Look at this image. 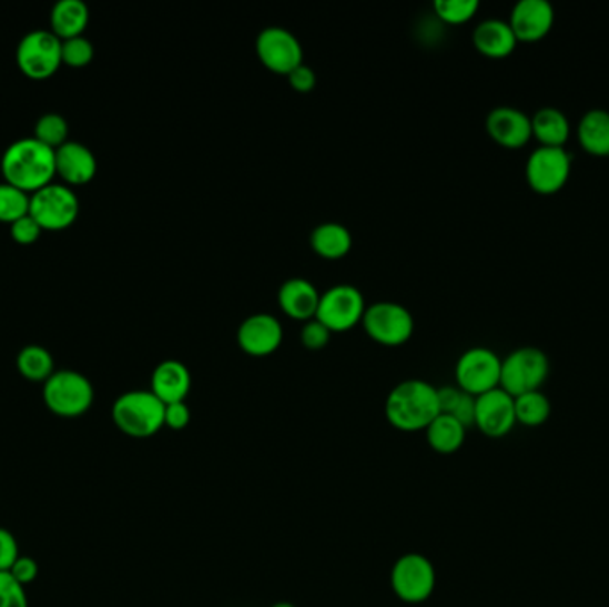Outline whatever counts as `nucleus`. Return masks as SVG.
Instances as JSON below:
<instances>
[{
    "instance_id": "c756f323",
    "label": "nucleus",
    "mask_w": 609,
    "mask_h": 607,
    "mask_svg": "<svg viewBox=\"0 0 609 607\" xmlns=\"http://www.w3.org/2000/svg\"><path fill=\"white\" fill-rule=\"evenodd\" d=\"M478 0H435L434 11L440 22L447 26H461L478 13Z\"/></svg>"
},
{
    "instance_id": "20e7f679",
    "label": "nucleus",
    "mask_w": 609,
    "mask_h": 607,
    "mask_svg": "<svg viewBox=\"0 0 609 607\" xmlns=\"http://www.w3.org/2000/svg\"><path fill=\"white\" fill-rule=\"evenodd\" d=\"M43 401L58 417L75 418L90 412L95 391L84 374L61 370L43 383Z\"/></svg>"
},
{
    "instance_id": "393cba45",
    "label": "nucleus",
    "mask_w": 609,
    "mask_h": 607,
    "mask_svg": "<svg viewBox=\"0 0 609 607\" xmlns=\"http://www.w3.org/2000/svg\"><path fill=\"white\" fill-rule=\"evenodd\" d=\"M90 22V10L82 0H59L50 13V29L59 40L82 37Z\"/></svg>"
},
{
    "instance_id": "9b49d317",
    "label": "nucleus",
    "mask_w": 609,
    "mask_h": 607,
    "mask_svg": "<svg viewBox=\"0 0 609 607\" xmlns=\"http://www.w3.org/2000/svg\"><path fill=\"white\" fill-rule=\"evenodd\" d=\"M29 214L38 221L41 230L59 232L70 229L79 216L78 194L68 185L52 182L31 194Z\"/></svg>"
},
{
    "instance_id": "0eeeda50",
    "label": "nucleus",
    "mask_w": 609,
    "mask_h": 607,
    "mask_svg": "<svg viewBox=\"0 0 609 607\" xmlns=\"http://www.w3.org/2000/svg\"><path fill=\"white\" fill-rule=\"evenodd\" d=\"M526 181L535 193H560L572 173V155L567 149L555 146H537L526 161Z\"/></svg>"
},
{
    "instance_id": "473e14b6",
    "label": "nucleus",
    "mask_w": 609,
    "mask_h": 607,
    "mask_svg": "<svg viewBox=\"0 0 609 607\" xmlns=\"http://www.w3.org/2000/svg\"><path fill=\"white\" fill-rule=\"evenodd\" d=\"M0 607H29L26 586L20 585L10 571H0Z\"/></svg>"
},
{
    "instance_id": "f03ea898",
    "label": "nucleus",
    "mask_w": 609,
    "mask_h": 607,
    "mask_svg": "<svg viewBox=\"0 0 609 607\" xmlns=\"http://www.w3.org/2000/svg\"><path fill=\"white\" fill-rule=\"evenodd\" d=\"M440 415L437 387L425 380H406L390 391L385 417L399 432H423Z\"/></svg>"
},
{
    "instance_id": "9d476101",
    "label": "nucleus",
    "mask_w": 609,
    "mask_h": 607,
    "mask_svg": "<svg viewBox=\"0 0 609 607\" xmlns=\"http://www.w3.org/2000/svg\"><path fill=\"white\" fill-rule=\"evenodd\" d=\"M63 41L52 31H32L22 38L17 49L20 72L34 81H45L63 64Z\"/></svg>"
},
{
    "instance_id": "4be33fe9",
    "label": "nucleus",
    "mask_w": 609,
    "mask_h": 607,
    "mask_svg": "<svg viewBox=\"0 0 609 607\" xmlns=\"http://www.w3.org/2000/svg\"><path fill=\"white\" fill-rule=\"evenodd\" d=\"M532 140L538 146L565 149L572 135V125L567 114L558 108H541L531 117Z\"/></svg>"
},
{
    "instance_id": "2f4dec72",
    "label": "nucleus",
    "mask_w": 609,
    "mask_h": 607,
    "mask_svg": "<svg viewBox=\"0 0 609 607\" xmlns=\"http://www.w3.org/2000/svg\"><path fill=\"white\" fill-rule=\"evenodd\" d=\"M63 64L72 68L88 67L93 61L95 49L91 45V41L84 37L72 38V40L63 41Z\"/></svg>"
},
{
    "instance_id": "bb28decb",
    "label": "nucleus",
    "mask_w": 609,
    "mask_h": 607,
    "mask_svg": "<svg viewBox=\"0 0 609 607\" xmlns=\"http://www.w3.org/2000/svg\"><path fill=\"white\" fill-rule=\"evenodd\" d=\"M514 399L517 424H522L526 427H538L546 424L551 417V401L541 391L528 392V394L514 397Z\"/></svg>"
},
{
    "instance_id": "423d86ee",
    "label": "nucleus",
    "mask_w": 609,
    "mask_h": 607,
    "mask_svg": "<svg viewBox=\"0 0 609 607\" xmlns=\"http://www.w3.org/2000/svg\"><path fill=\"white\" fill-rule=\"evenodd\" d=\"M362 326L373 341L382 346L397 347L410 341L414 335V315L405 305L390 300L367 306Z\"/></svg>"
},
{
    "instance_id": "f257e3e1",
    "label": "nucleus",
    "mask_w": 609,
    "mask_h": 607,
    "mask_svg": "<svg viewBox=\"0 0 609 607\" xmlns=\"http://www.w3.org/2000/svg\"><path fill=\"white\" fill-rule=\"evenodd\" d=\"M0 170L8 184L28 194L37 193L54 181L55 150L37 138L14 141L2 155Z\"/></svg>"
},
{
    "instance_id": "dca6fc26",
    "label": "nucleus",
    "mask_w": 609,
    "mask_h": 607,
    "mask_svg": "<svg viewBox=\"0 0 609 607\" xmlns=\"http://www.w3.org/2000/svg\"><path fill=\"white\" fill-rule=\"evenodd\" d=\"M282 323L267 312L248 315L237 328V344L250 356L271 355L282 346Z\"/></svg>"
},
{
    "instance_id": "cd10ccee",
    "label": "nucleus",
    "mask_w": 609,
    "mask_h": 607,
    "mask_svg": "<svg viewBox=\"0 0 609 607\" xmlns=\"http://www.w3.org/2000/svg\"><path fill=\"white\" fill-rule=\"evenodd\" d=\"M17 367L23 378L34 383H45L55 373L54 358L45 347L37 346V344L23 347L17 358Z\"/></svg>"
},
{
    "instance_id": "ddd939ff",
    "label": "nucleus",
    "mask_w": 609,
    "mask_h": 607,
    "mask_svg": "<svg viewBox=\"0 0 609 607\" xmlns=\"http://www.w3.org/2000/svg\"><path fill=\"white\" fill-rule=\"evenodd\" d=\"M255 52L267 70L285 77L303 63V47L298 38L290 29L278 26H271L258 32Z\"/></svg>"
},
{
    "instance_id": "6ab92c4d",
    "label": "nucleus",
    "mask_w": 609,
    "mask_h": 607,
    "mask_svg": "<svg viewBox=\"0 0 609 607\" xmlns=\"http://www.w3.org/2000/svg\"><path fill=\"white\" fill-rule=\"evenodd\" d=\"M319 291L311 280L294 279L285 280L278 289V305L285 315L291 320L311 321L316 317L317 305H319Z\"/></svg>"
},
{
    "instance_id": "39448f33",
    "label": "nucleus",
    "mask_w": 609,
    "mask_h": 607,
    "mask_svg": "<svg viewBox=\"0 0 609 607\" xmlns=\"http://www.w3.org/2000/svg\"><path fill=\"white\" fill-rule=\"evenodd\" d=\"M551 373L549 356L540 347H517L503 358L499 387L511 397L541 391Z\"/></svg>"
},
{
    "instance_id": "1a4fd4ad",
    "label": "nucleus",
    "mask_w": 609,
    "mask_h": 607,
    "mask_svg": "<svg viewBox=\"0 0 609 607\" xmlns=\"http://www.w3.org/2000/svg\"><path fill=\"white\" fill-rule=\"evenodd\" d=\"M501 356L490 347L476 346L461 353L455 365L456 387L470 396L499 388L501 383Z\"/></svg>"
},
{
    "instance_id": "f8f14e48",
    "label": "nucleus",
    "mask_w": 609,
    "mask_h": 607,
    "mask_svg": "<svg viewBox=\"0 0 609 607\" xmlns=\"http://www.w3.org/2000/svg\"><path fill=\"white\" fill-rule=\"evenodd\" d=\"M437 585L434 563L423 554H405L394 563L390 586L403 603L420 604L428 600Z\"/></svg>"
},
{
    "instance_id": "a19ab883",
    "label": "nucleus",
    "mask_w": 609,
    "mask_h": 607,
    "mask_svg": "<svg viewBox=\"0 0 609 607\" xmlns=\"http://www.w3.org/2000/svg\"><path fill=\"white\" fill-rule=\"evenodd\" d=\"M271 607H294L291 603H276L275 606Z\"/></svg>"
},
{
    "instance_id": "412c9836",
    "label": "nucleus",
    "mask_w": 609,
    "mask_h": 607,
    "mask_svg": "<svg viewBox=\"0 0 609 607\" xmlns=\"http://www.w3.org/2000/svg\"><path fill=\"white\" fill-rule=\"evenodd\" d=\"M150 385H152L150 391L154 392L164 405H172V403H182L190 396L193 378L190 370L182 362L170 358L155 367Z\"/></svg>"
},
{
    "instance_id": "72a5a7b5",
    "label": "nucleus",
    "mask_w": 609,
    "mask_h": 607,
    "mask_svg": "<svg viewBox=\"0 0 609 607\" xmlns=\"http://www.w3.org/2000/svg\"><path fill=\"white\" fill-rule=\"evenodd\" d=\"M329 337H332V332H329L319 320H316V317L311 321H305L302 330H300V341H302L303 346L311 350V352H319V350H323V347L328 344Z\"/></svg>"
},
{
    "instance_id": "aec40b11",
    "label": "nucleus",
    "mask_w": 609,
    "mask_h": 607,
    "mask_svg": "<svg viewBox=\"0 0 609 607\" xmlns=\"http://www.w3.org/2000/svg\"><path fill=\"white\" fill-rule=\"evenodd\" d=\"M473 43L485 58L506 59L514 54L519 40L511 31L508 20L487 19L474 29Z\"/></svg>"
},
{
    "instance_id": "58836bf2",
    "label": "nucleus",
    "mask_w": 609,
    "mask_h": 607,
    "mask_svg": "<svg viewBox=\"0 0 609 607\" xmlns=\"http://www.w3.org/2000/svg\"><path fill=\"white\" fill-rule=\"evenodd\" d=\"M38 571H40V567H38L37 559L29 558V556H20L14 562L13 567H11L10 574L14 579L19 580L20 585L28 586L37 580Z\"/></svg>"
},
{
    "instance_id": "4468645a",
    "label": "nucleus",
    "mask_w": 609,
    "mask_h": 607,
    "mask_svg": "<svg viewBox=\"0 0 609 607\" xmlns=\"http://www.w3.org/2000/svg\"><path fill=\"white\" fill-rule=\"evenodd\" d=\"M474 426L488 438H503L517 426L515 399L501 387L476 397Z\"/></svg>"
},
{
    "instance_id": "2eb2a0df",
    "label": "nucleus",
    "mask_w": 609,
    "mask_h": 607,
    "mask_svg": "<svg viewBox=\"0 0 609 607\" xmlns=\"http://www.w3.org/2000/svg\"><path fill=\"white\" fill-rule=\"evenodd\" d=\"M556 11L549 0H519L511 8L508 23L519 43H537L552 31Z\"/></svg>"
},
{
    "instance_id": "4c0bfd02",
    "label": "nucleus",
    "mask_w": 609,
    "mask_h": 607,
    "mask_svg": "<svg viewBox=\"0 0 609 607\" xmlns=\"http://www.w3.org/2000/svg\"><path fill=\"white\" fill-rule=\"evenodd\" d=\"M291 88L298 93H308L316 88L317 75L308 64L302 63L294 68L293 72L287 75Z\"/></svg>"
},
{
    "instance_id": "a878e982",
    "label": "nucleus",
    "mask_w": 609,
    "mask_h": 607,
    "mask_svg": "<svg viewBox=\"0 0 609 607\" xmlns=\"http://www.w3.org/2000/svg\"><path fill=\"white\" fill-rule=\"evenodd\" d=\"M428 446L438 455H453L464 446L467 427L451 415L440 414L425 429Z\"/></svg>"
},
{
    "instance_id": "5701e85b",
    "label": "nucleus",
    "mask_w": 609,
    "mask_h": 607,
    "mask_svg": "<svg viewBox=\"0 0 609 607\" xmlns=\"http://www.w3.org/2000/svg\"><path fill=\"white\" fill-rule=\"evenodd\" d=\"M576 138L591 158H609V111L590 109L579 118Z\"/></svg>"
},
{
    "instance_id": "f704fd0d",
    "label": "nucleus",
    "mask_w": 609,
    "mask_h": 607,
    "mask_svg": "<svg viewBox=\"0 0 609 607\" xmlns=\"http://www.w3.org/2000/svg\"><path fill=\"white\" fill-rule=\"evenodd\" d=\"M41 226L38 225V221L28 214V216L20 217V220L14 221L11 225V237L17 241V243L22 244V246H29V244L37 243L40 239Z\"/></svg>"
},
{
    "instance_id": "6e6552de",
    "label": "nucleus",
    "mask_w": 609,
    "mask_h": 607,
    "mask_svg": "<svg viewBox=\"0 0 609 607\" xmlns=\"http://www.w3.org/2000/svg\"><path fill=\"white\" fill-rule=\"evenodd\" d=\"M366 297L352 284H337L321 294L316 320L332 333H344L362 323L366 314Z\"/></svg>"
},
{
    "instance_id": "ea45409f",
    "label": "nucleus",
    "mask_w": 609,
    "mask_h": 607,
    "mask_svg": "<svg viewBox=\"0 0 609 607\" xmlns=\"http://www.w3.org/2000/svg\"><path fill=\"white\" fill-rule=\"evenodd\" d=\"M449 415L469 429V427L474 426V421H476V397L470 396L467 392H461L460 399H458V403H456L455 408H453Z\"/></svg>"
},
{
    "instance_id": "c85d7f7f",
    "label": "nucleus",
    "mask_w": 609,
    "mask_h": 607,
    "mask_svg": "<svg viewBox=\"0 0 609 607\" xmlns=\"http://www.w3.org/2000/svg\"><path fill=\"white\" fill-rule=\"evenodd\" d=\"M31 194L2 182L0 184V221L13 225L14 221L28 216Z\"/></svg>"
},
{
    "instance_id": "7ed1b4c3",
    "label": "nucleus",
    "mask_w": 609,
    "mask_h": 607,
    "mask_svg": "<svg viewBox=\"0 0 609 607\" xmlns=\"http://www.w3.org/2000/svg\"><path fill=\"white\" fill-rule=\"evenodd\" d=\"M164 405L152 391H129L114 401V426L126 437L143 438L154 437L155 433L164 427Z\"/></svg>"
},
{
    "instance_id": "c9c22d12",
    "label": "nucleus",
    "mask_w": 609,
    "mask_h": 607,
    "mask_svg": "<svg viewBox=\"0 0 609 607\" xmlns=\"http://www.w3.org/2000/svg\"><path fill=\"white\" fill-rule=\"evenodd\" d=\"M19 558V542L10 529L0 527V571H10Z\"/></svg>"
},
{
    "instance_id": "e433bc0d",
    "label": "nucleus",
    "mask_w": 609,
    "mask_h": 607,
    "mask_svg": "<svg viewBox=\"0 0 609 607\" xmlns=\"http://www.w3.org/2000/svg\"><path fill=\"white\" fill-rule=\"evenodd\" d=\"M190 423L191 409L185 405V401L172 403L164 408V426L170 427L173 432H181L184 427L190 426Z\"/></svg>"
},
{
    "instance_id": "b1692460",
    "label": "nucleus",
    "mask_w": 609,
    "mask_h": 607,
    "mask_svg": "<svg viewBox=\"0 0 609 607\" xmlns=\"http://www.w3.org/2000/svg\"><path fill=\"white\" fill-rule=\"evenodd\" d=\"M311 246L326 261H338L352 252L353 237L348 226L326 221L312 230Z\"/></svg>"
},
{
    "instance_id": "7c9ffc66",
    "label": "nucleus",
    "mask_w": 609,
    "mask_h": 607,
    "mask_svg": "<svg viewBox=\"0 0 609 607\" xmlns=\"http://www.w3.org/2000/svg\"><path fill=\"white\" fill-rule=\"evenodd\" d=\"M34 138L52 150H58L68 141V122L61 114L49 113L41 117L34 127Z\"/></svg>"
},
{
    "instance_id": "a211bd4d",
    "label": "nucleus",
    "mask_w": 609,
    "mask_h": 607,
    "mask_svg": "<svg viewBox=\"0 0 609 607\" xmlns=\"http://www.w3.org/2000/svg\"><path fill=\"white\" fill-rule=\"evenodd\" d=\"M55 175L68 185L88 184L97 175L95 155L79 141H67L55 150Z\"/></svg>"
},
{
    "instance_id": "f3484780",
    "label": "nucleus",
    "mask_w": 609,
    "mask_h": 607,
    "mask_svg": "<svg viewBox=\"0 0 609 607\" xmlns=\"http://www.w3.org/2000/svg\"><path fill=\"white\" fill-rule=\"evenodd\" d=\"M485 129L494 143L503 149H524L532 140L531 117L522 109L511 105H499L487 114Z\"/></svg>"
}]
</instances>
